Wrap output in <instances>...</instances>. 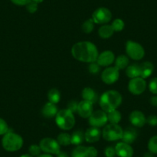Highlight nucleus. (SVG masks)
I'll list each match as a JSON object with an SVG mask.
<instances>
[{
	"instance_id": "obj_6",
	"label": "nucleus",
	"mask_w": 157,
	"mask_h": 157,
	"mask_svg": "<svg viewBox=\"0 0 157 157\" xmlns=\"http://www.w3.org/2000/svg\"><path fill=\"white\" fill-rule=\"evenodd\" d=\"M126 52L127 56L133 60H141L145 56V49L143 46L132 40L126 42Z\"/></svg>"
},
{
	"instance_id": "obj_16",
	"label": "nucleus",
	"mask_w": 157,
	"mask_h": 157,
	"mask_svg": "<svg viewBox=\"0 0 157 157\" xmlns=\"http://www.w3.org/2000/svg\"><path fill=\"white\" fill-rule=\"evenodd\" d=\"M101 131L99 128L91 126L85 132V140L89 143H96L100 139Z\"/></svg>"
},
{
	"instance_id": "obj_5",
	"label": "nucleus",
	"mask_w": 157,
	"mask_h": 157,
	"mask_svg": "<svg viewBox=\"0 0 157 157\" xmlns=\"http://www.w3.org/2000/svg\"><path fill=\"white\" fill-rule=\"evenodd\" d=\"M123 134V129L119 124L109 123L105 125L102 132V138L109 142L117 141L122 140Z\"/></svg>"
},
{
	"instance_id": "obj_8",
	"label": "nucleus",
	"mask_w": 157,
	"mask_h": 157,
	"mask_svg": "<svg viewBox=\"0 0 157 157\" xmlns=\"http://www.w3.org/2000/svg\"><path fill=\"white\" fill-rule=\"evenodd\" d=\"M92 19L94 23L105 25L109 22L112 19V13L105 7H100L93 12Z\"/></svg>"
},
{
	"instance_id": "obj_32",
	"label": "nucleus",
	"mask_w": 157,
	"mask_h": 157,
	"mask_svg": "<svg viewBox=\"0 0 157 157\" xmlns=\"http://www.w3.org/2000/svg\"><path fill=\"white\" fill-rule=\"evenodd\" d=\"M42 149L39 146V145L33 144L29 147V152L33 157H37L41 154Z\"/></svg>"
},
{
	"instance_id": "obj_43",
	"label": "nucleus",
	"mask_w": 157,
	"mask_h": 157,
	"mask_svg": "<svg viewBox=\"0 0 157 157\" xmlns=\"http://www.w3.org/2000/svg\"><path fill=\"white\" fill-rule=\"evenodd\" d=\"M37 157H53L51 154H48V153H44V154H40L39 156Z\"/></svg>"
},
{
	"instance_id": "obj_36",
	"label": "nucleus",
	"mask_w": 157,
	"mask_h": 157,
	"mask_svg": "<svg viewBox=\"0 0 157 157\" xmlns=\"http://www.w3.org/2000/svg\"><path fill=\"white\" fill-rule=\"evenodd\" d=\"M25 6H26L27 11L29 13H32V14L36 13V11L38 10V3L33 2V1H31V2L29 4H27Z\"/></svg>"
},
{
	"instance_id": "obj_1",
	"label": "nucleus",
	"mask_w": 157,
	"mask_h": 157,
	"mask_svg": "<svg viewBox=\"0 0 157 157\" xmlns=\"http://www.w3.org/2000/svg\"><path fill=\"white\" fill-rule=\"evenodd\" d=\"M71 53L75 59L86 63L96 62L99 56L96 46L90 41H82L75 43L71 49Z\"/></svg>"
},
{
	"instance_id": "obj_13",
	"label": "nucleus",
	"mask_w": 157,
	"mask_h": 157,
	"mask_svg": "<svg viewBox=\"0 0 157 157\" xmlns=\"http://www.w3.org/2000/svg\"><path fill=\"white\" fill-rule=\"evenodd\" d=\"M116 153L119 157H132L134 154L133 149L130 144L120 142L116 145Z\"/></svg>"
},
{
	"instance_id": "obj_9",
	"label": "nucleus",
	"mask_w": 157,
	"mask_h": 157,
	"mask_svg": "<svg viewBox=\"0 0 157 157\" xmlns=\"http://www.w3.org/2000/svg\"><path fill=\"white\" fill-rule=\"evenodd\" d=\"M108 123L107 113L103 110H96L93 111L91 116L89 117V124L94 127H102Z\"/></svg>"
},
{
	"instance_id": "obj_26",
	"label": "nucleus",
	"mask_w": 157,
	"mask_h": 157,
	"mask_svg": "<svg viewBox=\"0 0 157 157\" xmlns=\"http://www.w3.org/2000/svg\"><path fill=\"white\" fill-rule=\"evenodd\" d=\"M107 118H108V122L113 124H119L122 119V115L120 112L117 109L113 110L107 113Z\"/></svg>"
},
{
	"instance_id": "obj_38",
	"label": "nucleus",
	"mask_w": 157,
	"mask_h": 157,
	"mask_svg": "<svg viewBox=\"0 0 157 157\" xmlns=\"http://www.w3.org/2000/svg\"><path fill=\"white\" fill-rule=\"evenodd\" d=\"M146 123L152 126H157V116L156 115H151L146 118Z\"/></svg>"
},
{
	"instance_id": "obj_3",
	"label": "nucleus",
	"mask_w": 157,
	"mask_h": 157,
	"mask_svg": "<svg viewBox=\"0 0 157 157\" xmlns=\"http://www.w3.org/2000/svg\"><path fill=\"white\" fill-rule=\"evenodd\" d=\"M23 139L19 134L10 131L3 136L2 145L4 149L8 152H16L19 150L23 146Z\"/></svg>"
},
{
	"instance_id": "obj_34",
	"label": "nucleus",
	"mask_w": 157,
	"mask_h": 157,
	"mask_svg": "<svg viewBox=\"0 0 157 157\" xmlns=\"http://www.w3.org/2000/svg\"><path fill=\"white\" fill-rule=\"evenodd\" d=\"M149 90L152 94L157 95V77L152 78L149 83Z\"/></svg>"
},
{
	"instance_id": "obj_45",
	"label": "nucleus",
	"mask_w": 157,
	"mask_h": 157,
	"mask_svg": "<svg viewBox=\"0 0 157 157\" xmlns=\"http://www.w3.org/2000/svg\"><path fill=\"white\" fill-rule=\"evenodd\" d=\"M20 157H33V155H30L29 153V154H23V155H21Z\"/></svg>"
},
{
	"instance_id": "obj_23",
	"label": "nucleus",
	"mask_w": 157,
	"mask_h": 157,
	"mask_svg": "<svg viewBox=\"0 0 157 157\" xmlns=\"http://www.w3.org/2000/svg\"><path fill=\"white\" fill-rule=\"evenodd\" d=\"M129 63V59L127 56L120 55L115 59V67L119 70H122L126 69Z\"/></svg>"
},
{
	"instance_id": "obj_11",
	"label": "nucleus",
	"mask_w": 157,
	"mask_h": 157,
	"mask_svg": "<svg viewBox=\"0 0 157 157\" xmlns=\"http://www.w3.org/2000/svg\"><path fill=\"white\" fill-rule=\"evenodd\" d=\"M120 78V70L115 66H109L103 70L101 74V78L104 83L111 85L117 82Z\"/></svg>"
},
{
	"instance_id": "obj_33",
	"label": "nucleus",
	"mask_w": 157,
	"mask_h": 157,
	"mask_svg": "<svg viewBox=\"0 0 157 157\" xmlns=\"http://www.w3.org/2000/svg\"><path fill=\"white\" fill-rule=\"evenodd\" d=\"M10 131V128L6 122L3 119L0 118V136H4Z\"/></svg>"
},
{
	"instance_id": "obj_40",
	"label": "nucleus",
	"mask_w": 157,
	"mask_h": 157,
	"mask_svg": "<svg viewBox=\"0 0 157 157\" xmlns=\"http://www.w3.org/2000/svg\"><path fill=\"white\" fill-rule=\"evenodd\" d=\"M32 0H11V2L13 4L16 6H26L27 4L29 3Z\"/></svg>"
},
{
	"instance_id": "obj_44",
	"label": "nucleus",
	"mask_w": 157,
	"mask_h": 157,
	"mask_svg": "<svg viewBox=\"0 0 157 157\" xmlns=\"http://www.w3.org/2000/svg\"><path fill=\"white\" fill-rule=\"evenodd\" d=\"M143 157H154V156H153V154H152V152H146V153L144 154Z\"/></svg>"
},
{
	"instance_id": "obj_35",
	"label": "nucleus",
	"mask_w": 157,
	"mask_h": 157,
	"mask_svg": "<svg viewBox=\"0 0 157 157\" xmlns=\"http://www.w3.org/2000/svg\"><path fill=\"white\" fill-rule=\"evenodd\" d=\"M88 69L89 72H90V73L96 74L99 72V70H100V66H99L96 62H95V63H90V66H89L88 67Z\"/></svg>"
},
{
	"instance_id": "obj_18",
	"label": "nucleus",
	"mask_w": 157,
	"mask_h": 157,
	"mask_svg": "<svg viewBox=\"0 0 157 157\" xmlns=\"http://www.w3.org/2000/svg\"><path fill=\"white\" fill-rule=\"evenodd\" d=\"M137 136H138L137 131L134 128H126L125 130H123L122 140H123V142H124V143H128V144H132V143L136 141Z\"/></svg>"
},
{
	"instance_id": "obj_39",
	"label": "nucleus",
	"mask_w": 157,
	"mask_h": 157,
	"mask_svg": "<svg viewBox=\"0 0 157 157\" xmlns=\"http://www.w3.org/2000/svg\"><path fill=\"white\" fill-rule=\"evenodd\" d=\"M77 108H78V102H75V101H70V102H69V104H68L67 109L69 111L72 112V113L77 112Z\"/></svg>"
},
{
	"instance_id": "obj_21",
	"label": "nucleus",
	"mask_w": 157,
	"mask_h": 157,
	"mask_svg": "<svg viewBox=\"0 0 157 157\" xmlns=\"http://www.w3.org/2000/svg\"><path fill=\"white\" fill-rule=\"evenodd\" d=\"M114 30H113V27L111 25H109V24H105V25H102L100 28L99 29V37L102 38V39H109V38L112 37L113 35L114 34Z\"/></svg>"
},
{
	"instance_id": "obj_7",
	"label": "nucleus",
	"mask_w": 157,
	"mask_h": 157,
	"mask_svg": "<svg viewBox=\"0 0 157 157\" xmlns=\"http://www.w3.org/2000/svg\"><path fill=\"white\" fill-rule=\"evenodd\" d=\"M39 146L42 151L45 153L51 154V155H57L60 152V145L57 140L52 138H44L39 143Z\"/></svg>"
},
{
	"instance_id": "obj_31",
	"label": "nucleus",
	"mask_w": 157,
	"mask_h": 157,
	"mask_svg": "<svg viewBox=\"0 0 157 157\" xmlns=\"http://www.w3.org/2000/svg\"><path fill=\"white\" fill-rule=\"evenodd\" d=\"M112 27H113L114 32H121L124 29L125 23L124 21L121 19H116L112 23Z\"/></svg>"
},
{
	"instance_id": "obj_46",
	"label": "nucleus",
	"mask_w": 157,
	"mask_h": 157,
	"mask_svg": "<svg viewBox=\"0 0 157 157\" xmlns=\"http://www.w3.org/2000/svg\"><path fill=\"white\" fill-rule=\"evenodd\" d=\"M32 1H33V2H36V3H41V2H43L44 0H32Z\"/></svg>"
},
{
	"instance_id": "obj_41",
	"label": "nucleus",
	"mask_w": 157,
	"mask_h": 157,
	"mask_svg": "<svg viewBox=\"0 0 157 157\" xmlns=\"http://www.w3.org/2000/svg\"><path fill=\"white\" fill-rule=\"evenodd\" d=\"M150 102L152 105H157V96H152L150 99Z\"/></svg>"
},
{
	"instance_id": "obj_29",
	"label": "nucleus",
	"mask_w": 157,
	"mask_h": 157,
	"mask_svg": "<svg viewBox=\"0 0 157 157\" xmlns=\"http://www.w3.org/2000/svg\"><path fill=\"white\" fill-rule=\"evenodd\" d=\"M95 23L93 22V20L91 19H89L87 20H86L85 22L82 23V30L83 33L89 34V33H91L92 32L94 29Z\"/></svg>"
},
{
	"instance_id": "obj_28",
	"label": "nucleus",
	"mask_w": 157,
	"mask_h": 157,
	"mask_svg": "<svg viewBox=\"0 0 157 157\" xmlns=\"http://www.w3.org/2000/svg\"><path fill=\"white\" fill-rule=\"evenodd\" d=\"M56 140L60 146H69L71 144V135L66 132H62L57 136Z\"/></svg>"
},
{
	"instance_id": "obj_2",
	"label": "nucleus",
	"mask_w": 157,
	"mask_h": 157,
	"mask_svg": "<svg viewBox=\"0 0 157 157\" xmlns=\"http://www.w3.org/2000/svg\"><path fill=\"white\" fill-rule=\"evenodd\" d=\"M123 102V96L116 90H108L99 98L101 109L106 113L117 109Z\"/></svg>"
},
{
	"instance_id": "obj_4",
	"label": "nucleus",
	"mask_w": 157,
	"mask_h": 157,
	"mask_svg": "<svg viewBox=\"0 0 157 157\" xmlns=\"http://www.w3.org/2000/svg\"><path fill=\"white\" fill-rule=\"evenodd\" d=\"M55 118L56 125L63 130H70L75 126V116L73 113L69 111L68 109L59 110Z\"/></svg>"
},
{
	"instance_id": "obj_15",
	"label": "nucleus",
	"mask_w": 157,
	"mask_h": 157,
	"mask_svg": "<svg viewBox=\"0 0 157 157\" xmlns=\"http://www.w3.org/2000/svg\"><path fill=\"white\" fill-rule=\"evenodd\" d=\"M115 62V55L112 51L105 50L98 56L96 63L100 66L107 67Z\"/></svg>"
},
{
	"instance_id": "obj_20",
	"label": "nucleus",
	"mask_w": 157,
	"mask_h": 157,
	"mask_svg": "<svg viewBox=\"0 0 157 157\" xmlns=\"http://www.w3.org/2000/svg\"><path fill=\"white\" fill-rule=\"evenodd\" d=\"M154 70V66L151 62H143L140 64V77L146 78L150 76Z\"/></svg>"
},
{
	"instance_id": "obj_37",
	"label": "nucleus",
	"mask_w": 157,
	"mask_h": 157,
	"mask_svg": "<svg viewBox=\"0 0 157 157\" xmlns=\"http://www.w3.org/2000/svg\"><path fill=\"white\" fill-rule=\"evenodd\" d=\"M105 155L106 157H115L116 156V149L113 146H107L105 149Z\"/></svg>"
},
{
	"instance_id": "obj_12",
	"label": "nucleus",
	"mask_w": 157,
	"mask_h": 157,
	"mask_svg": "<svg viewBox=\"0 0 157 157\" xmlns=\"http://www.w3.org/2000/svg\"><path fill=\"white\" fill-rule=\"evenodd\" d=\"M129 121L135 127L141 128L146 123V117L144 113L140 110H134L129 115Z\"/></svg>"
},
{
	"instance_id": "obj_19",
	"label": "nucleus",
	"mask_w": 157,
	"mask_h": 157,
	"mask_svg": "<svg viewBox=\"0 0 157 157\" xmlns=\"http://www.w3.org/2000/svg\"><path fill=\"white\" fill-rule=\"evenodd\" d=\"M82 97L83 100L88 101L93 104L96 103L98 100V95L93 89L90 87H86L82 92Z\"/></svg>"
},
{
	"instance_id": "obj_42",
	"label": "nucleus",
	"mask_w": 157,
	"mask_h": 157,
	"mask_svg": "<svg viewBox=\"0 0 157 157\" xmlns=\"http://www.w3.org/2000/svg\"><path fill=\"white\" fill-rule=\"evenodd\" d=\"M56 155L57 157H69V155L66 152H63V151H60Z\"/></svg>"
},
{
	"instance_id": "obj_14",
	"label": "nucleus",
	"mask_w": 157,
	"mask_h": 157,
	"mask_svg": "<svg viewBox=\"0 0 157 157\" xmlns=\"http://www.w3.org/2000/svg\"><path fill=\"white\" fill-rule=\"evenodd\" d=\"M77 113L82 118L89 119V117L93 113V104L92 102L82 99L81 102L78 103Z\"/></svg>"
},
{
	"instance_id": "obj_25",
	"label": "nucleus",
	"mask_w": 157,
	"mask_h": 157,
	"mask_svg": "<svg viewBox=\"0 0 157 157\" xmlns=\"http://www.w3.org/2000/svg\"><path fill=\"white\" fill-rule=\"evenodd\" d=\"M85 140V133L82 130H76L71 135V144L79 146Z\"/></svg>"
},
{
	"instance_id": "obj_10",
	"label": "nucleus",
	"mask_w": 157,
	"mask_h": 157,
	"mask_svg": "<svg viewBox=\"0 0 157 157\" xmlns=\"http://www.w3.org/2000/svg\"><path fill=\"white\" fill-rule=\"evenodd\" d=\"M146 86H147L146 81L145 80V78H142V77L131 78L128 84L129 91L132 94L136 95V96H138V95L144 93Z\"/></svg>"
},
{
	"instance_id": "obj_24",
	"label": "nucleus",
	"mask_w": 157,
	"mask_h": 157,
	"mask_svg": "<svg viewBox=\"0 0 157 157\" xmlns=\"http://www.w3.org/2000/svg\"><path fill=\"white\" fill-rule=\"evenodd\" d=\"M72 157H90L89 147L77 146L72 152Z\"/></svg>"
},
{
	"instance_id": "obj_22",
	"label": "nucleus",
	"mask_w": 157,
	"mask_h": 157,
	"mask_svg": "<svg viewBox=\"0 0 157 157\" xmlns=\"http://www.w3.org/2000/svg\"><path fill=\"white\" fill-rule=\"evenodd\" d=\"M126 74L130 78L140 77V65L134 63L128 66L126 69Z\"/></svg>"
},
{
	"instance_id": "obj_17",
	"label": "nucleus",
	"mask_w": 157,
	"mask_h": 157,
	"mask_svg": "<svg viewBox=\"0 0 157 157\" xmlns=\"http://www.w3.org/2000/svg\"><path fill=\"white\" fill-rule=\"evenodd\" d=\"M58 112L56 105L50 102H46L42 109V114L46 119H52V118L56 117Z\"/></svg>"
},
{
	"instance_id": "obj_30",
	"label": "nucleus",
	"mask_w": 157,
	"mask_h": 157,
	"mask_svg": "<svg viewBox=\"0 0 157 157\" xmlns=\"http://www.w3.org/2000/svg\"><path fill=\"white\" fill-rule=\"evenodd\" d=\"M148 149L149 152L152 154H157V136H153L149 139L148 142Z\"/></svg>"
},
{
	"instance_id": "obj_27",
	"label": "nucleus",
	"mask_w": 157,
	"mask_h": 157,
	"mask_svg": "<svg viewBox=\"0 0 157 157\" xmlns=\"http://www.w3.org/2000/svg\"><path fill=\"white\" fill-rule=\"evenodd\" d=\"M48 99L52 103L57 104L61 99V93L59 90L56 88L51 89L48 93Z\"/></svg>"
}]
</instances>
